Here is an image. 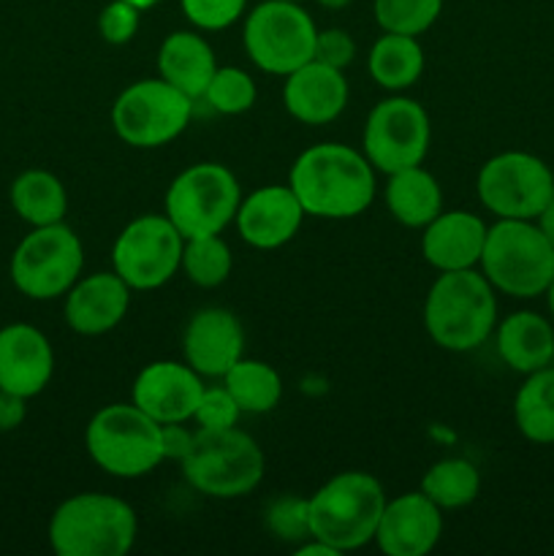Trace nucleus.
<instances>
[{"instance_id": "nucleus-23", "label": "nucleus", "mask_w": 554, "mask_h": 556, "mask_svg": "<svg viewBox=\"0 0 554 556\" xmlns=\"http://www.w3.org/2000/svg\"><path fill=\"white\" fill-rule=\"evenodd\" d=\"M217 71L215 49L204 36L193 30H177L163 38L158 49V74L179 92L199 101L204 98L206 85Z\"/></svg>"}, {"instance_id": "nucleus-3", "label": "nucleus", "mask_w": 554, "mask_h": 556, "mask_svg": "<svg viewBox=\"0 0 554 556\" xmlns=\"http://www.w3.org/2000/svg\"><path fill=\"white\" fill-rule=\"evenodd\" d=\"M136 535V510L114 494H74L49 519V546L58 556H125Z\"/></svg>"}, {"instance_id": "nucleus-14", "label": "nucleus", "mask_w": 554, "mask_h": 556, "mask_svg": "<svg viewBox=\"0 0 554 556\" xmlns=\"http://www.w3.org/2000/svg\"><path fill=\"white\" fill-rule=\"evenodd\" d=\"M185 237L166 215H141L117 233L112 248V271L130 291H155L179 269Z\"/></svg>"}, {"instance_id": "nucleus-44", "label": "nucleus", "mask_w": 554, "mask_h": 556, "mask_svg": "<svg viewBox=\"0 0 554 556\" xmlns=\"http://www.w3.org/2000/svg\"><path fill=\"white\" fill-rule=\"evenodd\" d=\"M125 3L136 5V9H139V11H150V9H155V5L161 3V0H125Z\"/></svg>"}, {"instance_id": "nucleus-26", "label": "nucleus", "mask_w": 554, "mask_h": 556, "mask_svg": "<svg viewBox=\"0 0 554 556\" xmlns=\"http://www.w3.org/2000/svg\"><path fill=\"white\" fill-rule=\"evenodd\" d=\"M369 76L383 90L400 92L416 85L424 74V49L416 36L383 33L367 58Z\"/></svg>"}, {"instance_id": "nucleus-34", "label": "nucleus", "mask_w": 554, "mask_h": 556, "mask_svg": "<svg viewBox=\"0 0 554 556\" xmlns=\"http://www.w3.org/2000/svg\"><path fill=\"white\" fill-rule=\"evenodd\" d=\"M266 527L275 538L302 543L310 538V505L307 500L280 497L266 508Z\"/></svg>"}, {"instance_id": "nucleus-8", "label": "nucleus", "mask_w": 554, "mask_h": 556, "mask_svg": "<svg viewBox=\"0 0 554 556\" xmlns=\"http://www.w3.org/2000/svg\"><path fill=\"white\" fill-rule=\"evenodd\" d=\"M242 204V188L223 163H193L166 190V217L185 239L226 231Z\"/></svg>"}, {"instance_id": "nucleus-27", "label": "nucleus", "mask_w": 554, "mask_h": 556, "mask_svg": "<svg viewBox=\"0 0 554 556\" xmlns=\"http://www.w3.org/2000/svg\"><path fill=\"white\" fill-rule=\"evenodd\" d=\"M11 206L33 228L63 223L68 212V193L60 177L47 168H27L11 182Z\"/></svg>"}, {"instance_id": "nucleus-4", "label": "nucleus", "mask_w": 554, "mask_h": 556, "mask_svg": "<svg viewBox=\"0 0 554 556\" xmlns=\"http://www.w3.org/2000/svg\"><path fill=\"white\" fill-rule=\"evenodd\" d=\"M307 505L310 535L345 554L375 541L386 492L369 472L345 470L307 497Z\"/></svg>"}, {"instance_id": "nucleus-46", "label": "nucleus", "mask_w": 554, "mask_h": 556, "mask_svg": "<svg viewBox=\"0 0 554 556\" xmlns=\"http://www.w3.org/2000/svg\"><path fill=\"white\" fill-rule=\"evenodd\" d=\"M288 3H302V0H288Z\"/></svg>"}, {"instance_id": "nucleus-7", "label": "nucleus", "mask_w": 554, "mask_h": 556, "mask_svg": "<svg viewBox=\"0 0 554 556\" xmlns=\"http://www.w3.org/2000/svg\"><path fill=\"white\" fill-rule=\"evenodd\" d=\"M478 266L494 291L536 299L554 277V248L532 220H498L489 226Z\"/></svg>"}, {"instance_id": "nucleus-24", "label": "nucleus", "mask_w": 554, "mask_h": 556, "mask_svg": "<svg viewBox=\"0 0 554 556\" xmlns=\"http://www.w3.org/2000/svg\"><path fill=\"white\" fill-rule=\"evenodd\" d=\"M498 353L514 372L530 375L543 367H552L554 356V326L543 315L519 309L498 324Z\"/></svg>"}, {"instance_id": "nucleus-43", "label": "nucleus", "mask_w": 554, "mask_h": 556, "mask_svg": "<svg viewBox=\"0 0 554 556\" xmlns=\"http://www.w3.org/2000/svg\"><path fill=\"white\" fill-rule=\"evenodd\" d=\"M353 0H318V5H324V9L329 11H340V9H348Z\"/></svg>"}, {"instance_id": "nucleus-31", "label": "nucleus", "mask_w": 554, "mask_h": 556, "mask_svg": "<svg viewBox=\"0 0 554 556\" xmlns=\"http://www.w3.org/2000/svg\"><path fill=\"white\" fill-rule=\"evenodd\" d=\"M179 269H182L185 277L199 288L223 286L234 269L231 248L223 242L221 233L185 239Z\"/></svg>"}, {"instance_id": "nucleus-29", "label": "nucleus", "mask_w": 554, "mask_h": 556, "mask_svg": "<svg viewBox=\"0 0 554 556\" xmlns=\"http://www.w3.org/2000/svg\"><path fill=\"white\" fill-rule=\"evenodd\" d=\"M516 429L538 445L554 443V367L527 375L514 400Z\"/></svg>"}, {"instance_id": "nucleus-21", "label": "nucleus", "mask_w": 554, "mask_h": 556, "mask_svg": "<svg viewBox=\"0 0 554 556\" xmlns=\"http://www.w3.org/2000/svg\"><path fill=\"white\" fill-rule=\"evenodd\" d=\"M282 103H286V112L297 123L329 125L345 112L348 79L342 76L340 68L310 60L302 68L286 76Z\"/></svg>"}, {"instance_id": "nucleus-42", "label": "nucleus", "mask_w": 554, "mask_h": 556, "mask_svg": "<svg viewBox=\"0 0 554 556\" xmlns=\"http://www.w3.org/2000/svg\"><path fill=\"white\" fill-rule=\"evenodd\" d=\"M536 226L541 228V233L546 237V242L554 248V199L543 206L541 215L536 217Z\"/></svg>"}, {"instance_id": "nucleus-1", "label": "nucleus", "mask_w": 554, "mask_h": 556, "mask_svg": "<svg viewBox=\"0 0 554 556\" xmlns=\"http://www.w3.org/2000/svg\"><path fill=\"white\" fill-rule=\"evenodd\" d=\"M288 188L304 215L320 220H351L375 201V168L367 155L348 144H313L293 161Z\"/></svg>"}, {"instance_id": "nucleus-36", "label": "nucleus", "mask_w": 554, "mask_h": 556, "mask_svg": "<svg viewBox=\"0 0 554 556\" xmlns=\"http://www.w3.org/2000/svg\"><path fill=\"white\" fill-rule=\"evenodd\" d=\"M239 416H242V410H239V405L234 402V396L228 394L226 386H204V391H201V400L199 405H196V413H193V421L199 424V429H231L237 427Z\"/></svg>"}, {"instance_id": "nucleus-20", "label": "nucleus", "mask_w": 554, "mask_h": 556, "mask_svg": "<svg viewBox=\"0 0 554 556\" xmlns=\"http://www.w3.org/2000/svg\"><path fill=\"white\" fill-rule=\"evenodd\" d=\"M130 307V288L117 271L79 277L65 293V324L81 337H101L117 329Z\"/></svg>"}, {"instance_id": "nucleus-37", "label": "nucleus", "mask_w": 554, "mask_h": 556, "mask_svg": "<svg viewBox=\"0 0 554 556\" xmlns=\"http://www.w3.org/2000/svg\"><path fill=\"white\" fill-rule=\"evenodd\" d=\"M139 22L141 11L136 5L125 3V0H112L98 14V33L112 47H123V43L134 41V36L139 33Z\"/></svg>"}, {"instance_id": "nucleus-30", "label": "nucleus", "mask_w": 554, "mask_h": 556, "mask_svg": "<svg viewBox=\"0 0 554 556\" xmlns=\"http://www.w3.org/2000/svg\"><path fill=\"white\" fill-rule=\"evenodd\" d=\"M421 489L440 510H459L470 505L481 492V472L473 462L449 456L424 472Z\"/></svg>"}, {"instance_id": "nucleus-45", "label": "nucleus", "mask_w": 554, "mask_h": 556, "mask_svg": "<svg viewBox=\"0 0 554 556\" xmlns=\"http://www.w3.org/2000/svg\"><path fill=\"white\" fill-rule=\"evenodd\" d=\"M546 302H549V313H552V318H554V277L546 288Z\"/></svg>"}, {"instance_id": "nucleus-39", "label": "nucleus", "mask_w": 554, "mask_h": 556, "mask_svg": "<svg viewBox=\"0 0 554 556\" xmlns=\"http://www.w3.org/2000/svg\"><path fill=\"white\" fill-rule=\"evenodd\" d=\"M196 432L185 427V421L177 424H161V440H163V459L182 462L188 456L190 445H193Z\"/></svg>"}, {"instance_id": "nucleus-19", "label": "nucleus", "mask_w": 554, "mask_h": 556, "mask_svg": "<svg viewBox=\"0 0 554 556\" xmlns=\"http://www.w3.org/2000/svg\"><path fill=\"white\" fill-rule=\"evenodd\" d=\"M54 375V351L47 334L30 324L0 329V389L25 400L41 394Z\"/></svg>"}, {"instance_id": "nucleus-41", "label": "nucleus", "mask_w": 554, "mask_h": 556, "mask_svg": "<svg viewBox=\"0 0 554 556\" xmlns=\"http://www.w3.org/2000/svg\"><path fill=\"white\" fill-rule=\"evenodd\" d=\"M297 556H340L335 546H329V543L318 541V538L310 535L307 541H302L297 546Z\"/></svg>"}, {"instance_id": "nucleus-38", "label": "nucleus", "mask_w": 554, "mask_h": 556, "mask_svg": "<svg viewBox=\"0 0 554 556\" xmlns=\"http://www.w3.org/2000/svg\"><path fill=\"white\" fill-rule=\"evenodd\" d=\"M353 58H356V41H353L351 33L342 30V27H326V30H318V36H315L313 60L331 65V68L345 71L348 65L353 63Z\"/></svg>"}, {"instance_id": "nucleus-15", "label": "nucleus", "mask_w": 554, "mask_h": 556, "mask_svg": "<svg viewBox=\"0 0 554 556\" xmlns=\"http://www.w3.org/2000/svg\"><path fill=\"white\" fill-rule=\"evenodd\" d=\"M201 391V375L188 362H152L136 375L130 402L158 424H188L193 421Z\"/></svg>"}, {"instance_id": "nucleus-10", "label": "nucleus", "mask_w": 554, "mask_h": 556, "mask_svg": "<svg viewBox=\"0 0 554 556\" xmlns=\"http://www.w3.org/2000/svg\"><path fill=\"white\" fill-rule=\"evenodd\" d=\"M313 16L299 3L288 0H264L244 16L242 43L248 58L264 74L288 76L315 54Z\"/></svg>"}, {"instance_id": "nucleus-11", "label": "nucleus", "mask_w": 554, "mask_h": 556, "mask_svg": "<svg viewBox=\"0 0 554 556\" xmlns=\"http://www.w3.org/2000/svg\"><path fill=\"white\" fill-rule=\"evenodd\" d=\"M85 248L74 228L65 223L38 226L16 244L11 255V282L16 291L36 302L65 296L81 275Z\"/></svg>"}, {"instance_id": "nucleus-32", "label": "nucleus", "mask_w": 554, "mask_h": 556, "mask_svg": "<svg viewBox=\"0 0 554 556\" xmlns=\"http://www.w3.org/2000/svg\"><path fill=\"white\" fill-rule=\"evenodd\" d=\"M443 0H373L375 22L383 33L421 36L438 22Z\"/></svg>"}, {"instance_id": "nucleus-25", "label": "nucleus", "mask_w": 554, "mask_h": 556, "mask_svg": "<svg viewBox=\"0 0 554 556\" xmlns=\"http://www.w3.org/2000/svg\"><path fill=\"white\" fill-rule=\"evenodd\" d=\"M386 206L391 217L405 228H424L443 212V190L435 174L424 166L402 168L389 174Z\"/></svg>"}, {"instance_id": "nucleus-6", "label": "nucleus", "mask_w": 554, "mask_h": 556, "mask_svg": "<svg viewBox=\"0 0 554 556\" xmlns=\"http://www.w3.org/2000/svg\"><path fill=\"white\" fill-rule=\"evenodd\" d=\"M90 459L106 476L134 481L150 476L163 459L161 424L147 416L134 402L106 405L90 418L85 429Z\"/></svg>"}, {"instance_id": "nucleus-22", "label": "nucleus", "mask_w": 554, "mask_h": 556, "mask_svg": "<svg viewBox=\"0 0 554 556\" xmlns=\"http://www.w3.org/2000/svg\"><path fill=\"white\" fill-rule=\"evenodd\" d=\"M489 226L465 210L440 212L421 228V255L432 269L459 271L481 264Z\"/></svg>"}, {"instance_id": "nucleus-16", "label": "nucleus", "mask_w": 554, "mask_h": 556, "mask_svg": "<svg viewBox=\"0 0 554 556\" xmlns=\"http://www.w3.org/2000/svg\"><path fill=\"white\" fill-rule=\"evenodd\" d=\"M443 535V510L418 489L386 500L375 530V546L386 556H424Z\"/></svg>"}, {"instance_id": "nucleus-9", "label": "nucleus", "mask_w": 554, "mask_h": 556, "mask_svg": "<svg viewBox=\"0 0 554 556\" xmlns=\"http://www.w3.org/2000/svg\"><path fill=\"white\" fill-rule=\"evenodd\" d=\"M193 101L166 79H139L125 87L112 106L114 134L136 150H158L185 134Z\"/></svg>"}, {"instance_id": "nucleus-33", "label": "nucleus", "mask_w": 554, "mask_h": 556, "mask_svg": "<svg viewBox=\"0 0 554 556\" xmlns=\"http://www.w3.org/2000/svg\"><path fill=\"white\" fill-rule=\"evenodd\" d=\"M255 98H259V87L255 79L242 68H234V65H217V71L212 74L210 85L204 90L206 106L215 109L217 114H226V117H237V114L250 112L255 106Z\"/></svg>"}, {"instance_id": "nucleus-13", "label": "nucleus", "mask_w": 554, "mask_h": 556, "mask_svg": "<svg viewBox=\"0 0 554 556\" xmlns=\"http://www.w3.org/2000/svg\"><path fill=\"white\" fill-rule=\"evenodd\" d=\"M364 155L375 172L394 174L421 166L432 144V123L427 109L405 96L378 101L364 123Z\"/></svg>"}, {"instance_id": "nucleus-40", "label": "nucleus", "mask_w": 554, "mask_h": 556, "mask_svg": "<svg viewBox=\"0 0 554 556\" xmlns=\"http://www.w3.org/2000/svg\"><path fill=\"white\" fill-rule=\"evenodd\" d=\"M27 416V400L20 394L0 389V432H14Z\"/></svg>"}, {"instance_id": "nucleus-18", "label": "nucleus", "mask_w": 554, "mask_h": 556, "mask_svg": "<svg viewBox=\"0 0 554 556\" xmlns=\"http://www.w3.org/2000/svg\"><path fill=\"white\" fill-rule=\"evenodd\" d=\"M304 217L307 215L288 185H264L242 199L234 223L250 248L277 250L297 237Z\"/></svg>"}, {"instance_id": "nucleus-12", "label": "nucleus", "mask_w": 554, "mask_h": 556, "mask_svg": "<svg viewBox=\"0 0 554 556\" xmlns=\"http://www.w3.org/2000/svg\"><path fill=\"white\" fill-rule=\"evenodd\" d=\"M476 190L498 220H536L554 199V168L530 152H500L481 166Z\"/></svg>"}, {"instance_id": "nucleus-17", "label": "nucleus", "mask_w": 554, "mask_h": 556, "mask_svg": "<svg viewBox=\"0 0 554 556\" xmlns=\"http://www.w3.org/2000/svg\"><path fill=\"white\" fill-rule=\"evenodd\" d=\"M182 356L201 378H223L244 356V329L231 309L204 307L188 320Z\"/></svg>"}, {"instance_id": "nucleus-5", "label": "nucleus", "mask_w": 554, "mask_h": 556, "mask_svg": "<svg viewBox=\"0 0 554 556\" xmlns=\"http://www.w3.org/2000/svg\"><path fill=\"white\" fill-rule=\"evenodd\" d=\"M179 467L185 481L204 497L237 500L264 481L266 459L261 445L242 429H199Z\"/></svg>"}, {"instance_id": "nucleus-35", "label": "nucleus", "mask_w": 554, "mask_h": 556, "mask_svg": "<svg viewBox=\"0 0 554 556\" xmlns=\"http://www.w3.org/2000/svg\"><path fill=\"white\" fill-rule=\"evenodd\" d=\"M185 20L196 30H226L248 9V0H179Z\"/></svg>"}, {"instance_id": "nucleus-2", "label": "nucleus", "mask_w": 554, "mask_h": 556, "mask_svg": "<svg viewBox=\"0 0 554 556\" xmlns=\"http://www.w3.org/2000/svg\"><path fill=\"white\" fill-rule=\"evenodd\" d=\"M424 326L435 345L451 353L481 348L498 329V299L478 269L440 271L424 302Z\"/></svg>"}, {"instance_id": "nucleus-28", "label": "nucleus", "mask_w": 554, "mask_h": 556, "mask_svg": "<svg viewBox=\"0 0 554 556\" xmlns=\"http://www.w3.org/2000/svg\"><path fill=\"white\" fill-rule=\"evenodd\" d=\"M221 380L239 405V410L248 413V416L272 413L282 400L280 372L272 364L259 362V358L242 356Z\"/></svg>"}, {"instance_id": "nucleus-47", "label": "nucleus", "mask_w": 554, "mask_h": 556, "mask_svg": "<svg viewBox=\"0 0 554 556\" xmlns=\"http://www.w3.org/2000/svg\"><path fill=\"white\" fill-rule=\"evenodd\" d=\"M552 367H554V356H552Z\"/></svg>"}]
</instances>
